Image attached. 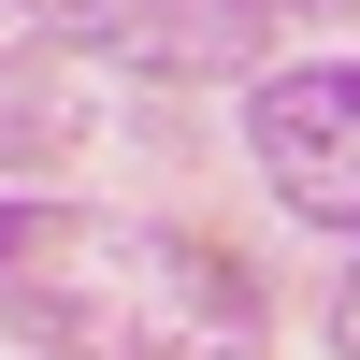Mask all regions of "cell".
<instances>
[{"mask_svg":"<svg viewBox=\"0 0 360 360\" xmlns=\"http://www.w3.org/2000/svg\"><path fill=\"white\" fill-rule=\"evenodd\" d=\"M332 346H346V360H360V274H346V288H332Z\"/></svg>","mask_w":360,"mask_h":360,"instance_id":"cell-4","label":"cell"},{"mask_svg":"<svg viewBox=\"0 0 360 360\" xmlns=\"http://www.w3.org/2000/svg\"><path fill=\"white\" fill-rule=\"evenodd\" d=\"M245 144H259V173H274L288 217L360 231V58H303V72H274V86L245 101Z\"/></svg>","mask_w":360,"mask_h":360,"instance_id":"cell-2","label":"cell"},{"mask_svg":"<svg viewBox=\"0 0 360 360\" xmlns=\"http://www.w3.org/2000/svg\"><path fill=\"white\" fill-rule=\"evenodd\" d=\"M259 15H332V0H259Z\"/></svg>","mask_w":360,"mask_h":360,"instance_id":"cell-5","label":"cell"},{"mask_svg":"<svg viewBox=\"0 0 360 360\" xmlns=\"http://www.w3.org/2000/svg\"><path fill=\"white\" fill-rule=\"evenodd\" d=\"M29 15L101 58H144V72H231L259 44V0H29Z\"/></svg>","mask_w":360,"mask_h":360,"instance_id":"cell-3","label":"cell"},{"mask_svg":"<svg viewBox=\"0 0 360 360\" xmlns=\"http://www.w3.org/2000/svg\"><path fill=\"white\" fill-rule=\"evenodd\" d=\"M0 332L44 360H259V274L173 217L0 202Z\"/></svg>","mask_w":360,"mask_h":360,"instance_id":"cell-1","label":"cell"}]
</instances>
